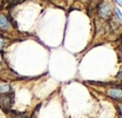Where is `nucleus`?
<instances>
[{
	"label": "nucleus",
	"instance_id": "obj_1",
	"mask_svg": "<svg viewBox=\"0 0 122 118\" xmlns=\"http://www.w3.org/2000/svg\"><path fill=\"white\" fill-rule=\"evenodd\" d=\"M97 13H99V15L102 17V18L106 19L112 15V8H110V5L107 3V2H102V3H100V5H99Z\"/></svg>",
	"mask_w": 122,
	"mask_h": 118
},
{
	"label": "nucleus",
	"instance_id": "obj_2",
	"mask_svg": "<svg viewBox=\"0 0 122 118\" xmlns=\"http://www.w3.org/2000/svg\"><path fill=\"white\" fill-rule=\"evenodd\" d=\"M107 95L114 100L122 101V89L120 88H109L107 91Z\"/></svg>",
	"mask_w": 122,
	"mask_h": 118
},
{
	"label": "nucleus",
	"instance_id": "obj_3",
	"mask_svg": "<svg viewBox=\"0 0 122 118\" xmlns=\"http://www.w3.org/2000/svg\"><path fill=\"white\" fill-rule=\"evenodd\" d=\"M0 103H1V106L3 110L5 106H6V110H8L9 108H11V105L13 103V96H8V95L2 96L0 98Z\"/></svg>",
	"mask_w": 122,
	"mask_h": 118
},
{
	"label": "nucleus",
	"instance_id": "obj_4",
	"mask_svg": "<svg viewBox=\"0 0 122 118\" xmlns=\"http://www.w3.org/2000/svg\"><path fill=\"white\" fill-rule=\"evenodd\" d=\"M10 29V21L6 18L5 15L0 14V30L1 31H8Z\"/></svg>",
	"mask_w": 122,
	"mask_h": 118
},
{
	"label": "nucleus",
	"instance_id": "obj_5",
	"mask_svg": "<svg viewBox=\"0 0 122 118\" xmlns=\"http://www.w3.org/2000/svg\"><path fill=\"white\" fill-rule=\"evenodd\" d=\"M12 91L11 86L5 83H0V94H8Z\"/></svg>",
	"mask_w": 122,
	"mask_h": 118
},
{
	"label": "nucleus",
	"instance_id": "obj_6",
	"mask_svg": "<svg viewBox=\"0 0 122 118\" xmlns=\"http://www.w3.org/2000/svg\"><path fill=\"white\" fill-rule=\"evenodd\" d=\"M114 11H115V15L117 16V18H118V20L120 21V22L122 23V14H121V12H120V10H119L118 8H115L114 9Z\"/></svg>",
	"mask_w": 122,
	"mask_h": 118
},
{
	"label": "nucleus",
	"instance_id": "obj_7",
	"mask_svg": "<svg viewBox=\"0 0 122 118\" xmlns=\"http://www.w3.org/2000/svg\"><path fill=\"white\" fill-rule=\"evenodd\" d=\"M4 43H5V40L3 39V38L0 36V51L3 49V47H4Z\"/></svg>",
	"mask_w": 122,
	"mask_h": 118
},
{
	"label": "nucleus",
	"instance_id": "obj_8",
	"mask_svg": "<svg viewBox=\"0 0 122 118\" xmlns=\"http://www.w3.org/2000/svg\"><path fill=\"white\" fill-rule=\"evenodd\" d=\"M117 110H118V114L122 117V104H118L117 105Z\"/></svg>",
	"mask_w": 122,
	"mask_h": 118
},
{
	"label": "nucleus",
	"instance_id": "obj_9",
	"mask_svg": "<svg viewBox=\"0 0 122 118\" xmlns=\"http://www.w3.org/2000/svg\"><path fill=\"white\" fill-rule=\"evenodd\" d=\"M115 2H116L117 4H119L120 6H122V0H114Z\"/></svg>",
	"mask_w": 122,
	"mask_h": 118
}]
</instances>
